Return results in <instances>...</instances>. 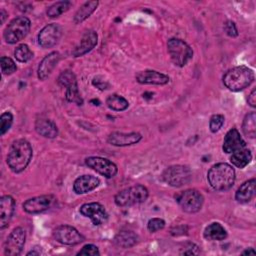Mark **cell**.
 I'll return each mask as SVG.
<instances>
[{"label": "cell", "instance_id": "cell-8", "mask_svg": "<svg viewBox=\"0 0 256 256\" xmlns=\"http://www.w3.org/2000/svg\"><path fill=\"white\" fill-rule=\"evenodd\" d=\"M176 201L179 206L187 213H196L198 212L203 205L204 197L196 189H187L181 191L176 196Z\"/></svg>", "mask_w": 256, "mask_h": 256}, {"label": "cell", "instance_id": "cell-27", "mask_svg": "<svg viewBox=\"0 0 256 256\" xmlns=\"http://www.w3.org/2000/svg\"><path fill=\"white\" fill-rule=\"evenodd\" d=\"M98 4H99L98 1L85 2L75 13L74 18H73V22L75 24H79V23L83 22L84 20H86L96 10Z\"/></svg>", "mask_w": 256, "mask_h": 256}, {"label": "cell", "instance_id": "cell-21", "mask_svg": "<svg viewBox=\"0 0 256 256\" xmlns=\"http://www.w3.org/2000/svg\"><path fill=\"white\" fill-rule=\"evenodd\" d=\"M100 180L93 175H81L73 183V190L76 194H86L96 189Z\"/></svg>", "mask_w": 256, "mask_h": 256}, {"label": "cell", "instance_id": "cell-33", "mask_svg": "<svg viewBox=\"0 0 256 256\" xmlns=\"http://www.w3.org/2000/svg\"><path fill=\"white\" fill-rule=\"evenodd\" d=\"M65 98L68 102H72V103H75L77 105H81L83 103L82 98H81L80 93H79V90H78L77 84L66 88Z\"/></svg>", "mask_w": 256, "mask_h": 256}, {"label": "cell", "instance_id": "cell-40", "mask_svg": "<svg viewBox=\"0 0 256 256\" xmlns=\"http://www.w3.org/2000/svg\"><path fill=\"white\" fill-rule=\"evenodd\" d=\"M92 84H93L96 88H98V89H100V90H105V89H108V87H109V83H108L106 80H104L103 78L99 77V76L95 77V78L92 80Z\"/></svg>", "mask_w": 256, "mask_h": 256}, {"label": "cell", "instance_id": "cell-7", "mask_svg": "<svg viewBox=\"0 0 256 256\" xmlns=\"http://www.w3.org/2000/svg\"><path fill=\"white\" fill-rule=\"evenodd\" d=\"M162 178L172 187H181L191 181L192 173L190 168L185 165H172L164 170Z\"/></svg>", "mask_w": 256, "mask_h": 256}, {"label": "cell", "instance_id": "cell-36", "mask_svg": "<svg viewBox=\"0 0 256 256\" xmlns=\"http://www.w3.org/2000/svg\"><path fill=\"white\" fill-rule=\"evenodd\" d=\"M224 116L221 115V114H215L213 115L211 118H210V121H209V128H210V131L213 132V133H216L218 132L223 124H224Z\"/></svg>", "mask_w": 256, "mask_h": 256}, {"label": "cell", "instance_id": "cell-38", "mask_svg": "<svg viewBox=\"0 0 256 256\" xmlns=\"http://www.w3.org/2000/svg\"><path fill=\"white\" fill-rule=\"evenodd\" d=\"M77 255H91V256H98L100 255L99 249L97 246L93 244H86L85 246L82 247V249L77 253Z\"/></svg>", "mask_w": 256, "mask_h": 256}, {"label": "cell", "instance_id": "cell-32", "mask_svg": "<svg viewBox=\"0 0 256 256\" xmlns=\"http://www.w3.org/2000/svg\"><path fill=\"white\" fill-rule=\"evenodd\" d=\"M57 83L64 88H68L70 86L76 85L77 80L75 74L71 70H65L63 71L57 78Z\"/></svg>", "mask_w": 256, "mask_h": 256}, {"label": "cell", "instance_id": "cell-3", "mask_svg": "<svg viewBox=\"0 0 256 256\" xmlns=\"http://www.w3.org/2000/svg\"><path fill=\"white\" fill-rule=\"evenodd\" d=\"M254 81V72L247 66H236L229 69L223 76V84L230 91L238 92Z\"/></svg>", "mask_w": 256, "mask_h": 256}, {"label": "cell", "instance_id": "cell-28", "mask_svg": "<svg viewBox=\"0 0 256 256\" xmlns=\"http://www.w3.org/2000/svg\"><path fill=\"white\" fill-rule=\"evenodd\" d=\"M242 131L245 136L248 138L256 137V113L250 112L248 113L243 120L242 123Z\"/></svg>", "mask_w": 256, "mask_h": 256}, {"label": "cell", "instance_id": "cell-29", "mask_svg": "<svg viewBox=\"0 0 256 256\" xmlns=\"http://www.w3.org/2000/svg\"><path fill=\"white\" fill-rule=\"evenodd\" d=\"M107 106L114 111H124L128 108L129 102L121 95L112 94L106 99Z\"/></svg>", "mask_w": 256, "mask_h": 256}, {"label": "cell", "instance_id": "cell-17", "mask_svg": "<svg viewBox=\"0 0 256 256\" xmlns=\"http://www.w3.org/2000/svg\"><path fill=\"white\" fill-rule=\"evenodd\" d=\"M59 60H60V54L56 51H53L48 55H46L42 59V61L39 63V66L37 69L38 79L41 81L46 80L50 76L51 72L54 70L56 65L58 64Z\"/></svg>", "mask_w": 256, "mask_h": 256}, {"label": "cell", "instance_id": "cell-16", "mask_svg": "<svg viewBox=\"0 0 256 256\" xmlns=\"http://www.w3.org/2000/svg\"><path fill=\"white\" fill-rule=\"evenodd\" d=\"M142 139V135L138 132H112L107 138V142L113 146L123 147L138 143Z\"/></svg>", "mask_w": 256, "mask_h": 256}, {"label": "cell", "instance_id": "cell-41", "mask_svg": "<svg viewBox=\"0 0 256 256\" xmlns=\"http://www.w3.org/2000/svg\"><path fill=\"white\" fill-rule=\"evenodd\" d=\"M248 104L253 108L256 107V89L255 88L252 89V91L248 96Z\"/></svg>", "mask_w": 256, "mask_h": 256}, {"label": "cell", "instance_id": "cell-23", "mask_svg": "<svg viewBox=\"0 0 256 256\" xmlns=\"http://www.w3.org/2000/svg\"><path fill=\"white\" fill-rule=\"evenodd\" d=\"M256 180L254 178L249 179L241 184L235 194V199L239 203H248L255 195Z\"/></svg>", "mask_w": 256, "mask_h": 256}, {"label": "cell", "instance_id": "cell-20", "mask_svg": "<svg viewBox=\"0 0 256 256\" xmlns=\"http://www.w3.org/2000/svg\"><path fill=\"white\" fill-rule=\"evenodd\" d=\"M15 200L10 195H4L0 199V229L6 228L14 214Z\"/></svg>", "mask_w": 256, "mask_h": 256}, {"label": "cell", "instance_id": "cell-9", "mask_svg": "<svg viewBox=\"0 0 256 256\" xmlns=\"http://www.w3.org/2000/svg\"><path fill=\"white\" fill-rule=\"evenodd\" d=\"M26 240V232L22 227H16L7 237L4 243L6 256H18L21 254Z\"/></svg>", "mask_w": 256, "mask_h": 256}, {"label": "cell", "instance_id": "cell-31", "mask_svg": "<svg viewBox=\"0 0 256 256\" xmlns=\"http://www.w3.org/2000/svg\"><path fill=\"white\" fill-rule=\"evenodd\" d=\"M14 57L17 61L21 63H26L33 57V52L30 50L29 46L26 44L18 45L14 50Z\"/></svg>", "mask_w": 256, "mask_h": 256}, {"label": "cell", "instance_id": "cell-42", "mask_svg": "<svg viewBox=\"0 0 256 256\" xmlns=\"http://www.w3.org/2000/svg\"><path fill=\"white\" fill-rule=\"evenodd\" d=\"M242 254H243V255H250V254L255 255V254H256V251H255L253 248H248V249L244 250V251L242 252Z\"/></svg>", "mask_w": 256, "mask_h": 256}, {"label": "cell", "instance_id": "cell-30", "mask_svg": "<svg viewBox=\"0 0 256 256\" xmlns=\"http://www.w3.org/2000/svg\"><path fill=\"white\" fill-rule=\"evenodd\" d=\"M71 7L70 1H58L54 4H52L47 9V16L50 18H56L59 17L61 14L66 12Z\"/></svg>", "mask_w": 256, "mask_h": 256}, {"label": "cell", "instance_id": "cell-14", "mask_svg": "<svg viewBox=\"0 0 256 256\" xmlns=\"http://www.w3.org/2000/svg\"><path fill=\"white\" fill-rule=\"evenodd\" d=\"M80 213L91 219L92 223L96 226L105 223L108 219V214L103 205L97 202H91L83 204L80 207Z\"/></svg>", "mask_w": 256, "mask_h": 256}, {"label": "cell", "instance_id": "cell-35", "mask_svg": "<svg viewBox=\"0 0 256 256\" xmlns=\"http://www.w3.org/2000/svg\"><path fill=\"white\" fill-rule=\"evenodd\" d=\"M13 123V115L11 112L6 111L1 114L0 117V133L1 135H4L11 127Z\"/></svg>", "mask_w": 256, "mask_h": 256}, {"label": "cell", "instance_id": "cell-18", "mask_svg": "<svg viewBox=\"0 0 256 256\" xmlns=\"http://www.w3.org/2000/svg\"><path fill=\"white\" fill-rule=\"evenodd\" d=\"M245 147H246V143L236 128H232L226 133L223 140V146H222L223 151L225 153H233Z\"/></svg>", "mask_w": 256, "mask_h": 256}, {"label": "cell", "instance_id": "cell-10", "mask_svg": "<svg viewBox=\"0 0 256 256\" xmlns=\"http://www.w3.org/2000/svg\"><path fill=\"white\" fill-rule=\"evenodd\" d=\"M54 195H41L27 199L23 203V210L29 214H38L49 210L56 202Z\"/></svg>", "mask_w": 256, "mask_h": 256}, {"label": "cell", "instance_id": "cell-2", "mask_svg": "<svg viewBox=\"0 0 256 256\" xmlns=\"http://www.w3.org/2000/svg\"><path fill=\"white\" fill-rule=\"evenodd\" d=\"M235 179L234 168L224 162L213 165L207 173V180L210 186L217 191L229 190L234 185Z\"/></svg>", "mask_w": 256, "mask_h": 256}, {"label": "cell", "instance_id": "cell-1", "mask_svg": "<svg viewBox=\"0 0 256 256\" xmlns=\"http://www.w3.org/2000/svg\"><path fill=\"white\" fill-rule=\"evenodd\" d=\"M33 155L31 144L25 139L14 141L7 154V165L14 173H20L26 169Z\"/></svg>", "mask_w": 256, "mask_h": 256}, {"label": "cell", "instance_id": "cell-43", "mask_svg": "<svg viewBox=\"0 0 256 256\" xmlns=\"http://www.w3.org/2000/svg\"><path fill=\"white\" fill-rule=\"evenodd\" d=\"M0 17H1V23L3 24V23L5 22L6 17H7V13L5 12L4 9H1V10H0Z\"/></svg>", "mask_w": 256, "mask_h": 256}, {"label": "cell", "instance_id": "cell-25", "mask_svg": "<svg viewBox=\"0 0 256 256\" xmlns=\"http://www.w3.org/2000/svg\"><path fill=\"white\" fill-rule=\"evenodd\" d=\"M114 242L119 247L130 248L138 242V236L131 230H122L115 236Z\"/></svg>", "mask_w": 256, "mask_h": 256}, {"label": "cell", "instance_id": "cell-5", "mask_svg": "<svg viewBox=\"0 0 256 256\" xmlns=\"http://www.w3.org/2000/svg\"><path fill=\"white\" fill-rule=\"evenodd\" d=\"M167 51L174 65L178 67L185 66L193 57L192 48L185 41L178 38L168 40Z\"/></svg>", "mask_w": 256, "mask_h": 256}, {"label": "cell", "instance_id": "cell-6", "mask_svg": "<svg viewBox=\"0 0 256 256\" xmlns=\"http://www.w3.org/2000/svg\"><path fill=\"white\" fill-rule=\"evenodd\" d=\"M31 22L26 16H18L10 21L4 30L3 37L9 44H15L26 37L30 30Z\"/></svg>", "mask_w": 256, "mask_h": 256}, {"label": "cell", "instance_id": "cell-22", "mask_svg": "<svg viewBox=\"0 0 256 256\" xmlns=\"http://www.w3.org/2000/svg\"><path fill=\"white\" fill-rule=\"evenodd\" d=\"M35 130L39 135L49 139L56 138L58 135L56 124L47 118H38L35 122Z\"/></svg>", "mask_w": 256, "mask_h": 256}, {"label": "cell", "instance_id": "cell-19", "mask_svg": "<svg viewBox=\"0 0 256 256\" xmlns=\"http://www.w3.org/2000/svg\"><path fill=\"white\" fill-rule=\"evenodd\" d=\"M136 81L140 84L165 85L169 82V76L155 70H143L136 74Z\"/></svg>", "mask_w": 256, "mask_h": 256}, {"label": "cell", "instance_id": "cell-44", "mask_svg": "<svg viewBox=\"0 0 256 256\" xmlns=\"http://www.w3.org/2000/svg\"><path fill=\"white\" fill-rule=\"evenodd\" d=\"M40 251H36V248H34L33 250H31V251H29L28 253H27V256H30V255H40Z\"/></svg>", "mask_w": 256, "mask_h": 256}, {"label": "cell", "instance_id": "cell-15", "mask_svg": "<svg viewBox=\"0 0 256 256\" xmlns=\"http://www.w3.org/2000/svg\"><path fill=\"white\" fill-rule=\"evenodd\" d=\"M97 42H98L97 33L94 30L86 31L83 34L80 42L73 49L72 55L74 57H80V56L87 54L97 45Z\"/></svg>", "mask_w": 256, "mask_h": 256}, {"label": "cell", "instance_id": "cell-39", "mask_svg": "<svg viewBox=\"0 0 256 256\" xmlns=\"http://www.w3.org/2000/svg\"><path fill=\"white\" fill-rule=\"evenodd\" d=\"M224 31L225 33L230 37H236L238 36V30L233 21H226L224 24Z\"/></svg>", "mask_w": 256, "mask_h": 256}, {"label": "cell", "instance_id": "cell-37", "mask_svg": "<svg viewBox=\"0 0 256 256\" xmlns=\"http://www.w3.org/2000/svg\"><path fill=\"white\" fill-rule=\"evenodd\" d=\"M164 227H165V221L161 218H152L147 223V228L152 233L162 230Z\"/></svg>", "mask_w": 256, "mask_h": 256}, {"label": "cell", "instance_id": "cell-34", "mask_svg": "<svg viewBox=\"0 0 256 256\" xmlns=\"http://www.w3.org/2000/svg\"><path fill=\"white\" fill-rule=\"evenodd\" d=\"M0 62H1V71L4 75H11L17 70V66L15 62L7 56H2Z\"/></svg>", "mask_w": 256, "mask_h": 256}, {"label": "cell", "instance_id": "cell-11", "mask_svg": "<svg viewBox=\"0 0 256 256\" xmlns=\"http://www.w3.org/2000/svg\"><path fill=\"white\" fill-rule=\"evenodd\" d=\"M85 164L106 178H112L117 174V166L112 161L98 156H91L85 159Z\"/></svg>", "mask_w": 256, "mask_h": 256}, {"label": "cell", "instance_id": "cell-4", "mask_svg": "<svg viewBox=\"0 0 256 256\" xmlns=\"http://www.w3.org/2000/svg\"><path fill=\"white\" fill-rule=\"evenodd\" d=\"M148 194L147 188L138 184L119 191L114 197V202L119 207L132 206L145 202L148 198Z\"/></svg>", "mask_w": 256, "mask_h": 256}, {"label": "cell", "instance_id": "cell-12", "mask_svg": "<svg viewBox=\"0 0 256 256\" xmlns=\"http://www.w3.org/2000/svg\"><path fill=\"white\" fill-rule=\"evenodd\" d=\"M62 36V27L57 23L46 25L38 34V44L44 48L55 46Z\"/></svg>", "mask_w": 256, "mask_h": 256}, {"label": "cell", "instance_id": "cell-24", "mask_svg": "<svg viewBox=\"0 0 256 256\" xmlns=\"http://www.w3.org/2000/svg\"><path fill=\"white\" fill-rule=\"evenodd\" d=\"M203 236L207 240L220 241L224 240L227 237V231L220 223L213 222L205 228Z\"/></svg>", "mask_w": 256, "mask_h": 256}, {"label": "cell", "instance_id": "cell-26", "mask_svg": "<svg viewBox=\"0 0 256 256\" xmlns=\"http://www.w3.org/2000/svg\"><path fill=\"white\" fill-rule=\"evenodd\" d=\"M251 159H252L251 151L249 149H247L246 147L231 153V157H230L231 163L235 167L240 168V169H243L244 167H246L250 163Z\"/></svg>", "mask_w": 256, "mask_h": 256}, {"label": "cell", "instance_id": "cell-13", "mask_svg": "<svg viewBox=\"0 0 256 256\" xmlns=\"http://www.w3.org/2000/svg\"><path fill=\"white\" fill-rule=\"evenodd\" d=\"M53 236L55 240L64 245H76L84 240V237L78 232V230L70 225H60L54 232Z\"/></svg>", "mask_w": 256, "mask_h": 256}]
</instances>
